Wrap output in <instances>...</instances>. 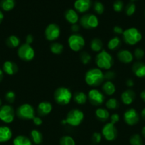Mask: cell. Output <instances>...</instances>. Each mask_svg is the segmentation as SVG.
<instances>
[{"label": "cell", "mask_w": 145, "mask_h": 145, "mask_svg": "<svg viewBox=\"0 0 145 145\" xmlns=\"http://www.w3.org/2000/svg\"><path fill=\"white\" fill-rule=\"evenodd\" d=\"M105 80V76L102 69L99 68H92L86 72L85 81L90 86H98Z\"/></svg>", "instance_id": "6da1fadb"}, {"label": "cell", "mask_w": 145, "mask_h": 145, "mask_svg": "<svg viewBox=\"0 0 145 145\" xmlns=\"http://www.w3.org/2000/svg\"><path fill=\"white\" fill-rule=\"evenodd\" d=\"M95 64L99 69L109 70L113 65V58L109 52L102 50L96 55Z\"/></svg>", "instance_id": "7a4b0ae2"}, {"label": "cell", "mask_w": 145, "mask_h": 145, "mask_svg": "<svg viewBox=\"0 0 145 145\" xmlns=\"http://www.w3.org/2000/svg\"><path fill=\"white\" fill-rule=\"evenodd\" d=\"M122 38L126 44L129 45H134L142 40V35L137 28L132 27L124 31L122 33Z\"/></svg>", "instance_id": "3957f363"}, {"label": "cell", "mask_w": 145, "mask_h": 145, "mask_svg": "<svg viewBox=\"0 0 145 145\" xmlns=\"http://www.w3.org/2000/svg\"><path fill=\"white\" fill-rule=\"evenodd\" d=\"M72 98V92L66 87H59L54 92V100L62 106L68 104Z\"/></svg>", "instance_id": "277c9868"}, {"label": "cell", "mask_w": 145, "mask_h": 145, "mask_svg": "<svg viewBox=\"0 0 145 145\" xmlns=\"http://www.w3.org/2000/svg\"><path fill=\"white\" fill-rule=\"evenodd\" d=\"M66 124L71 127H78L84 120V113L79 109H72L70 110L65 118Z\"/></svg>", "instance_id": "5b68a950"}, {"label": "cell", "mask_w": 145, "mask_h": 145, "mask_svg": "<svg viewBox=\"0 0 145 145\" xmlns=\"http://www.w3.org/2000/svg\"><path fill=\"white\" fill-rule=\"evenodd\" d=\"M68 44L71 50L74 52H79L85 45V38L78 33L71 34L68 39Z\"/></svg>", "instance_id": "8992f818"}, {"label": "cell", "mask_w": 145, "mask_h": 145, "mask_svg": "<svg viewBox=\"0 0 145 145\" xmlns=\"http://www.w3.org/2000/svg\"><path fill=\"white\" fill-rule=\"evenodd\" d=\"M18 57L25 62H30L35 57V51L31 45L24 43L18 47Z\"/></svg>", "instance_id": "52a82bcc"}, {"label": "cell", "mask_w": 145, "mask_h": 145, "mask_svg": "<svg viewBox=\"0 0 145 145\" xmlns=\"http://www.w3.org/2000/svg\"><path fill=\"white\" fill-rule=\"evenodd\" d=\"M16 114L22 120H33L35 117V110L33 106L28 103H24L18 108Z\"/></svg>", "instance_id": "ba28073f"}, {"label": "cell", "mask_w": 145, "mask_h": 145, "mask_svg": "<svg viewBox=\"0 0 145 145\" xmlns=\"http://www.w3.org/2000/svg\"><path fill=\"white\" fill-rule=\"evenodd\" d=\"M80 23L81 26L85 29H94L99 25V20L95 14H87L81 17Z\"/></svg>", "instance_id": "9c48e42d"}, {"label": "cell", "mask_w": 145, "mask_h": 145, "mask_svg": "<svg viewBox=\"0 0 145 145\" xmlns=\"http://www.w3.org/2000/svg\"><path fill=\"white\" fill-rule=\"evenodd\" d=\"M15 113L10 105H4L0 108V120L5 123H11L14 120Z\"/></svg>", "instance_id": "30bf717a"}, {"label": "cell", "mask_w": 145, "mask_h": 145, "mask_svg": "<svg viewBox=\"0 0 145 145\" xmlns=\"http://www.w3.org/2000/svg\"><path fill=\"white\" fill-rule=\"evenodd\" d=\"M88 99L94 106H100L105 102V96L100 91L93 89L88 92Z\"/></svg>", "instance_id": "8fae6325"}, {"label": "cell", "mask_w": 145, "mask_h": 145, "mask_svg": "<svg viewBox=\"0 0 145 145\" xmlns=\"http://www.w3.org/2000/svg\"><path fill=\"white\" fill-rule=\"evenodd\" d=\"M102 135L109 142L115 140L117 137V130L115 125L110 123L105 124L102 130Z\"/></svg>", "instance_id": "7c38bea8"}, {"label": "cell", "mask_w": 145, "mask_h": 145, "mask_svg": "<svg viewBox=\"0 0 145 145\" xmlns=\"http://www.w3.org/2000/svg\"><path fill=\"white\" fill-rule=\"evenodd\" d=\"M61 35L60 27L55 24H51L45 30V37L48 41H54L58 39Z\"/></svg>", "instance_id": "4fadbf2b"}, {"label": "cell", "mask_w": 145, "mask_h": 145, "mask_svg": "<svg viewBox=\"0 0 145 145\" xmlns=\"http://www.w3.org/2000/svg\"><path fill=\"white\" fill-rule=\"evenodd\" d=\"M124 120L128 125L133 126L137 124L139 121V116L135 109L129 108L124 113Z\"/></svg>", "instance_id": "5bb4252c"}, {"label": "cell", "mask_w": 145, "mask_h": 145, "mask_svg": "<svg viewBox=\"0 0 145 145\" xmlns=\"http://www.w3.org/2000/svg\"><path fill=\"white\" fill-rule=\"evenodd\" d=\"M91 7V0H76L74 3V7L77 12L85 13Z\"/></svg>", "instance_id": "9a60e30c"}, {"label": "cell", "mask_w": 145, "mask_h": 145, "mask_svg": "<svg viewBox=\"0 0 145 145\" xmlns=\"http://www.w3.org/2000/svg\"><path fill=\"white\" fill-rule=\"evenodd\" d=\"M117 55L119 62L124 64L131 63L134 59L133 54L128 50H121Z\"/></svg>", "instance_id": "2e32d148"}, {"label": "cell", "mask_w": 145, "mask_h": 145, "mask_svg": "<svg viewBox=\"0 0 145 145\" xmlns=\"http://www.w3.org/2000/svg\"><path fill=\"white\" fill-rule=\"evenodd\" d=\"M135 98H136V94H135L134 91L131 89L125 91L124 92H122V95H121V100H122V103L125 105L132 104L134 101Z\"/></svg>", "instance_id": "e0dca14e"}, {"label": "cell", "mask_w": 145, "mask_h": 145, "mask_svg": "<svg viewBox=\"0 0 145 145\" xmlns=\"http://www.w3.org/2000/svg\"><path fill=\"white\" fill-rule=\"evenodd\" d=\"M52 104L48 101L40 102L38 105V107H37L38 113L41 116H47L52 111Z\"/></svg>", "instance_id": "ac0fdd59"}, {"label": "cell", "mask_w": 145, "mask_h": 145, "mask_svg": "<svg viewBox=\"0 0 145 145\" xmlns=\"http://www.w3.org/2000/svg\"><path fill=\"white\" fill-rule=\"evenodd\" d=\"M2 70L8 75H14L18 72V66L11 61H7L4 63Z\"/></svg>", "instance_id": "d6986e66"}, {"label": "cell", "mask_w": 145, "mask_h": 145, "mask_svg": "<svg viewBox=\"0 0 145 145\" xmlns=\"http://www.w3.org/2000/svg\"><path fill=\"white\" fill-rule=\"evenodd\" d=\"M132 71L137 77H145V64L141 62H135L132 67Z\"/></svg>", "instance_id": "ffe728a7"}, {"label": "cell", "mask_w": 145, "mask_h": 145, "mask_svg": "<svg viewBox=\"0 0 145 145\" xmlns=\"http://www.w3.org/2000/svg\"><path fill=\"white\" fill-rule=\"evenodd\" d=\"M12 132L7 126H0V142H6L11 140Z\"/></svg>", "instance_id": "44dd1931"}, {"label": "cell", "mask_w": 145, "mask_h": 145, "mask_svg": "<svg viewBox=\"0 0 145 145\" xmlns=\"http://www.w3.org/2000/svg\"><path fill=\"white\" fill-rule=\"evenodd\" d=\"M65 18L66 21L71 24H75L79 20V16L75 10L70 8L65 13Z\"/></svg>", "instance_id": "7402d4cb"}, {"label": "cell", "mask_w": 145, "mask_h": 145, "mask_svg": "<svg viewBox=\"0 0 145 145\" xmlns=\"http://www.w3.org/2000/svg\"><path fill=\"white\" fill-rule=\"evenodd\" d=\"M95 116L99 120L105 122L109 118V113L107 109L102 108H98L95 110Z\"/></svg>", "instance_id": "603a6c76"}, {"label": "cell", "mask_w": 145, "mask_h": 145, "mask_svg": "<svg viewBox=\"0 0 145 145\" xmlns=\"http://www.w3.org/2000/svg\"><path fill=\"white\" fill-rule=\"evenodd\" d=\"M102 91L105 94L112 96L116 91V87L112 81H106L102 85Z\"/></svg>", "instance_id": "cb8c5ba5"}, {"label": "cell", "mask_w": 145, "mask_h": 145, "mask_svg": "<svg viewBox=\"0 0 145 145\" xmlns=\"http://www.w3.org/2000/svg\"><path fill=\"white\" fill-rule=\"evenodd\" d=\"M103 48V42L100 38H95L91 40L90 42V48L93 52H99L102 50Z\"/></svg>", "instance_id": "d4e9b609"}, {"label": "cell", "mask_w": 145, "mask_h": 145, "mask_svg": "<svg viewBox=\"0 0 145 145\" xmlns=\"http://www.w3.org/2000/svg\"><path fill=\"white\" fill-rule=\"evenodd\" d=\"M15 0H1L0 1V7L5 11H11L15 7Z\"/></svg>", "instance_id": "484cf974"}, {"label": "cell", "mask_w": 145, "mask_h": 145, "mask_svg": "<svg viewBox=\"0 0 145 145\" xmlns=\"http://www.w3.org/2000/svg\"><path fill=\"white\" fill-rule=\"evenodd\" d=\"M13 145H32V143L26 136L18 135L13 141Z\"/></svg>", "instance_id": "4316f807"}, {"label": "cell", "mask_w": 145, "mask_h": 145, "mask_svg": "<svg viewBox=\"0 0 145 145\" xmlns=\"http://www.w3.org/2000/svg\"><path fill=\"white\" fill-rule=\"evenodd\" d=\"M121 44V40L118 36H115L111 38L107 43L108 49L110 50H117Z\"/></svg>", "instance_id": "83f0119b"}, {"label": "cell", "mask_w": 145, "mask_h": 145, "mask_svg": "<svg viewBox=\"0 0 145 145\" xmlns=\"http://www.w3.org/2000/svg\"><path fill=\"white\" fill-rule=\"evenodd\" d=\"M74 101L80 105L85 104L88 101V96L83 92H77L73 96Z\"/></svg>", "instance_id": "f1b7e54d"}, {"label": "cell", "mask_w": 145, "mask_h": 145, "mask_svg": "<svg viewBox=\"0 0 145 145\" xmlns=\"http://www.w3.org/2000/svg\"><path fill=\"white\" fill-rule=\"evenodd\" d=\"M21 41L20 39L16 35H10L7 40V44L10 48H18L20 46Z\"/></svg>", "instance_id": "f546056e"}, {"label": "cell", "mask_w": 145, "mask_h": 145, "mask_svg": "<svg viewBox=\"0 0 145 145\" xmlns=\"http://www.w3.org/2000/svg\"><path fill=\"white\" fill-rule=\"evenodd\" d=\"M31 137L32 139V141L36 144H39L42 142L43 136L42 134L37 130H33L31 132Z\"/></svg>", "instance_id": "4dcf8cb0"}, {"label": "cell", "mask_w": 145, "mask_h": 145, "mask_svg": "<svg viewBox=\"0 0 145 145\" xmlns=\"http://www.w3.org/2000/svg\"><path fill=\"white\" fill-rule=\"evenodd\" d=\"M50 50L52 53L55 55H59L63 50V45L60 42H53L50 46Z\"/></svg>", "instance_id": "1f68e13d"}, {"label": "cell", "mask_w": 145, "mask_h": 145, "mask_svg": "<svg viewBox=\"0 0 145 145\" xmlns=\"http://www.w3.org/2000/svg\"><path fill=\"white\" fill-rule=\"evenodd\" d=\"M105 106L107 109L109 110H115L119 106V103H118L117 100L115 98H110L108 99L105 103Z\"/></svg>", "instance_id": "d6a6232c"}, {"label": "cell", "mask_w": 145, "mask_h": 145, "mask_svg": "<svg viewBox=\"0 0 145 145\" xmlns=\"http://www.w3.org/2000/svg\"><path fill=\"white\" fill-rule=\"evenodd\" d=\"M60 145H75V142L71 136L65 135L60 140Z\"/></svg>", "instance_id": "836d02e7"}, {"label": "cell", "mask_w": 145, "mask_h": 145, "mask_svg": "<svg viewBox=\"0 0 145 145\" xmlns=\"http://www.w3.org/2000/svg\"><path fill=\"white\" fill-rule=\"evenodd\" d=\"M131 145H143V142L141 136L138 134H134L129 139Z\"/></svg>", "instance_id": "e575fe53"}, {"label": "cell", "mask_w": 145, "mask_h": 145, "mask_svg": "<svg viewBox=\"0 0 145 145\" xmlns=\"http://www.w3.org/2000/svg\"><path fill=\"white\" fill-rule=\"evenodd\" d=\"M136 11V5L134 2H129L125 7V14L128 16H131L133 15Z\"/></svg>", "instance_id": "d590c367"}, {"label": "cell", "mask_w": 145, "mask_h": 145, "mask_svg": "<svg viewBox=\"0 0 145 145\" xmlns=\"http://www.w3.org/2000/svg\"><path fill=\"white\" fill-rule=\"evenodd\" d=\"M93 9L97 14L100 15V14H103L104 11H105V7H104L103 4L102 2L97 1L94 3Z\"/></svg>", "instance_id": "8d00e7d4"}, {"label": "cell", "mask_w": 145, "mask_h": 145, "mask_svg": "<svg viewBox=\"0 0 145 145\" xmlns=\"http://www.w3.org/2000/svg\"><path fill=\"white\" fill-rule=\"evenodd\" d=\"M124 8V3L122 0H116L113 4V9L116 12H121Z\"/></svg>", "instance_id": "74e56055"}, {"label": "cell", "mask_w": 145, "mask_h": 145, "mask_svg": "<svg viewBox=\"0 0 145 145\" xmlns=\"http://www.w3.org/2000/svg\"><path fill=\"white\" fill-rule=\"evenodd\" d=\"M80 60L84 65H88L91 60V56L87 52H82L80 55Z\"/></svg>", "instance_id": "f35d334b"}, {"label": "cell", "mask_w": 145, "mask_h": 145, "mask_svg": "<svg viewBox=\"0 0 145 145\" xmlns=\"http://www.w3.org/2000/svg\"><path fill=\"white\" fill-rule=\"evenodd\" d=\"M133 55L136 59H141L144 57V51L142 48H137L134 50Z\"/></svg>", "instance_id": "ab89813d"}, {"label": "cell", "mask_w": 145, "mask_h": 145, "mask_svg": "<svg viewBox=\"0 0 145 145\" xmlns=\"http://www.w3.org/2000/svg\"><path fill=\"white\" fill-rule=\"evenodd\" d=\"M5 99L9 103H13L14 102L16 99V94L14 91H9L7 92L5 95Z\"/></svg>", "instance_id": "60d3db41"}, {"label": "cell", "mask_w": 145, "mask_h": 145, "mask_svg": "<svg viewBox=\"0 0 145 145\" xmlns=\"http://www.w3.org/2000/svg\"><path fill=\"white\" fill-rule=\"evenodd\" d=\"M92 140L95 144H99L102 140V135L99 133H94L92 135Z\"/></svg>", "instance_id": "b9f144b4"}, {"label": "cell", "mask_w": 145, "mask_h": 145, "mask_svg": "<svg viewBox=\"0 0 145 145\" xmlns=\"http://www.w3.org/2000/svg\"><path fill=\"white\" fill-rule=\"evenodd\" d=\"M109 120H110V123L115 125L119 121V116L117 113H113L109 116Z\"/></svg>", "instance_id": "7bdbcfd3"}, {"label": "cell", "mask_w": 145, "mask_h": 145, "mask_svg": "<svg viewBox=\"0 0 145 145\" xmlns=\"http://www.w3.org/2000/svg\"><path fill=\"white\" fill-rule=\"evenodd\" d=\"M104 76H105V79H106L107 81H111L115 77V74L112 71H107L106 73H104Z\"/></svg>", "instance_id": "ee69618b"}, {"label": "cell", "mask_w": 145, "mask_h": 145, "mask_svg": "<svg viewBox=\"0 0 145 145\" xmlns=\"http://www.w3.org/2000/svg\"><path fill=\"white\" fill-rule=\"evenodd\" d=\"M33 122H34V123L35 124V125L36 126L41 125L43 123L42 119L40 117H38V116H35V117L33 118Z\"/></svg>", "instance_id": "f6af8a7d"}, {"label": "cell", "mask_w": 145, "mask_h": 145, "mask_svg": "<svg viewBox=\"0 0 145 145\" xmlns=\"http://www.w3.org/2000/svg\"><path fill=\"white\" fill-rule=\"evenodd\" d=\"M113 31L115 34H117V35H122V33H123L124 32L122 27L118 26V25H116V26L114 27Z\"/></svg>", "instance_id": "bcb514c9"}, {"label": "cell", "mask_w": 145, "mask_h": 145, "mask_svg": "<svg viewBox=\"0 0 145 145\" xmlns=\"http://www.w3.org/2000/svg\"><path fill=\"white\" fill-rule=\"evenodd\" d=\"M25 41V43L28 44V45H31L33 43V42H34V36L32 35H31V34H28L26 37Z\"/></svg>", "instance_id": "7dc6e473"}, {"label": "cell", "mask_w": 145, "mask_h": 145, "mask_svg": "<svg viewBox=\"0 0 145 145\" xmlns=\"http://www.w3.org/2000/svg\"><path fill=\"white\" fill-rule=\"evenodd\" d=\"M71 31H72L73 33H78V31H80V26L79 25H78L77 24H72V25H71Z\"/></svg>", "instance_id": "c3c4849f"}, {"label": "cell", "mask_w": 145, "mask_h": 145, "mask_svg": "<svg viewBox=\"0 0 145 145\" xmlns=\"http://www.w3.org/2000/svg\"><path fill=\"white\" fill-rule=\"evenodd\" d=\"M134 81L132 80V79H129L127 80L126 82L127 86H128V87H132V86H134Z\"/></svg>", "instance_id": "681fc988"}, {"label": "cell", "mask_w": 145, "mask_h": 145, "mask_svg": "<svg viewBox=\"0 0 145 145\" xmlns=\"http://www.w3.org/2000/svg\"><path fill=\"white\" fill-rule=\"evenodd\" d=\"M140 97H141V99H142V100H143V101L145 103V90L142 91L141 92Z\"/></svg>", "instance_id": "f907efd6"}, {"label": "cell", "mask_w": 145, "mask_h": 145, "mask_svg": "<svg viewBox=\"0 0 145 145\" xmlns=\"http://www.w3.org/2000/svg\"><path fill=\"white\" fill-rule=\"evenodd\" d=\"M141 117L142 118L143 120H145V108L142 109V112H141Z\"/></svg>", "instance_id": "816d5d0a"}, {"label": "cell", "mask_w": 145, "mask_h": 145, "mask_svg": "<svg viewBox=\"0 0 145 145\" xmlns=\"http://www.w3.org/2000/svg\"><path fill=\"white\" fill-rule=\"evenodd\" d=\"M3 19H4V14L2 13V11L0 10V24L2 22Z\"/></svg>", "instance_id": "f5cc1de1"}, {"label": "cell", "mask_w": 145, "mask_h": 145, "mask_svg": "<svg viewBox=\"0 0 145 145\" xmlns=\"http://www.w3.org/2000/svg\"><path fill=\"white\" fill-rule=\"evenodd\" d=\"M3 76H4V72H3L2 69H0V82L2 81Z\"/></svg>", "instance_id": "db71d44e"}, {"label": "cell", "mask_w": 145, "mask_h": 145, "mask_svg": "<svg viewBox=\"0 0 145 145\" xmlns=\"http://www.w3.org/2000/svg\"><path fill=\"white\" fill-rule=\"evenodd\" d=\"M142 135H143V137H144V138H145V126H144V127H143V128H142Z\"/></svg>", "instance_id": "11a10c76"}, {"label": "cell", "mask_w": 145, "mask_h": 145, "mask_svg": "<svg viewBox=\"0 0 145 145\" xmlns=\"http://www.w3.org/2000/svg\"><path fill=\"white\" fill-rule=\"evenodd\" d=\"M61 124L62 125H66V121H65V119L61 120Z\"/></svg>", "instance_id": "9f6ffc18"}, {"label": "cell", "mask_w": 145, "mask_h": 145, "mask_svg": "<svg viewBox=\"0 0 145 145\" xmlns=\"http://www.w3.org/2000/svg\"><path fill=\"white\" fill-rule=\"evenodd\" d=\"M1 100L0 99V108H1Z\"/></svg>", "instance_id": "6f0895ef"}, {"label": "cell", "mask_w": 145, "mask_h": 145, "mask_svg": "<svg viewBox=\"0 0 145 145\" xmlns=\"http://www.w3.org/2000/svg\"><path fill=\"white\" fill-rule=\"evenodd\" d=\"M132 1H136V0H132Z\"/></svg>", "instance_id": "680465c9"}]
</instances>
